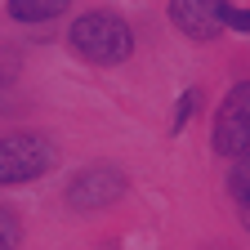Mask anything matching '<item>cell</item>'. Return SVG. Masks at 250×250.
Returning <instances> with one entry per match:
<instances>
[{"instance_id": "cell-4", "label": "cell", "mask_w": 250, "mask_h": 250, "mask_svg": "<svg viewBox=\"0 0 250 250\" xmlns=\"http://www.w3.org/2000/svg\"><path fill=\"white\" fill-rule=\"evenodd\" d=\"M121 192H125V179H121L116 170H107V166H94V170H85V174L72 179L67 201H72V210H103V206L116 201Z\"/></svg>"}, {"instance_id": "cell-3", "label": "cell", "mask_w": 250, "mask_h": 250, "mask_svg": "<svg viewBox=\"0 0 250 250\" xmlns=\"http://www.w3.org/2000/svg\"><path fill=\"white\" fill-rule=\"evenodd\" d=\"M54 166V147L36 134H9L0 139V183H27L41 179Z\"/></svg>"}, {"instance_id": "cell-7", "label": "cell", "mask_w": 250, "mask_h": 250, "mask_svg": "<svg viewBox=\"0 0 250 250\" xmlns=\"http://www.w3.org/2000/svg\"><path fill=\"white\" fill-rule=\"evenodd\" d=\"M0 250H18V219L0 206Z\"/></svg>"}, {"instance_id": "cell-9", "label": "cell", "mask_w": 250, "mask_h": 250, "mask_svg": "<svg viewBox=\"0 0 250 250\" xmlns=\"http://www.w3.org/2000/svg\"><path fill=\"white\" fill-rule=\"evenodd\" d=\"M224 27H232V31H250V9H224Z\"/></svg>"}, {"instance_id": "cell-10", "label": "cell", "mask_w": 250, "mask_h": 250, "mask_svg": "<svg viewBox=\"0 0 250 250\" xmlns=\"http://www.w3.org/2000/svg\"><path fill=\"white\" fill-rule=\"evenodd\" d=\"M192 103H197V94H183V107L174 112V130H183V121L192 116Z\"/></svg>"}, {"instance_id": "cell-6", "label": "cell", "mask_w": 250, "mask_h": 250, "mask_svg": "<svg viewBox=\"0 0 250 250\" xmlns=\"http://www.w3.org/2000/svg\"><path fill=\"white\" fill-rule=\"evenodd\" d=\"M67 9V0H9V14L18 22H49Z\"/></svg>"}, {"instance_id": "cell-1", "label": "cell", "mask_w": 250, "mask_h": 250, "mask_svg": "<svg viewBox=\"0 0 250 250\" xmlns=\"http://www.w3.org/2000/svg\"><path fill=\"white\" fill-rule=\"evenodd\" d=\"M72 49L89 62H121V58H130L134 36L116 14L99 9V14H85V18L72 22Z\"/></svg>"}, {"instance_id": "cell-5", "label": "cell", "mask_w": 250, "mask_h": 250, "mask_svg": "<svg viewBox=\"0 0 250 250\" xmlns=\"http://www.w3.org/2000/svg\"><path fill=\"white\" fill-rule=\"evenodd\" d=\"M224 9H228V0H170V18L192 41H210L224 27Z\"/></svg>"}, {"instance_id": "cell-8", "label": "cell", "mask_w": 250, "mask_h": 250, "mask_svg": "<svg viewBox=\"0 0 250 250\" xmlns=\"http://www.w3.org/2000/svg\"><path fill=\"white\" fill-rule=\"evenodd\" d=\"M232 192H237V197L250 192V152H241V161H237V170H232Z\"/></svg>"}, {"instance_id": "cell-12", "label": "cell", "mask_w": 250, "mask_h": 250, "mask_svg": "<svg viewBox=\"0 0 250 250\" xmlns=\"http://www.w3.org/2000/svg\"><path fill=\"white\" fill-rule=\"evenodd\" d=\"M0 81H5V67H0Z\"/></svg>"}, {"instance_id": "cell-11", "label": "cell", "mask_w": 250, "mask_h": 250, "mask_svg": "<svg viewBox=\"0 0 250 250\" xmlns=\"http://www.w3.org/2000/svg\"><path fill=\"white\" fill-rule=\"evenodd\" d=\"M241 224H246V228H250V192H246V197H241Z\"/></svg>"}, {"instance_id": "cell-2", "label": "cell", "mask_w": 250, "mask_h": 250, "mask_svg": "<svg viewBox=\"0 0 250 250\" xmlns=\"http://www.w3.org/2000/svg\"><path fill=\"white\" fill-rule=\"evenodd\" d=\"M214 152L219 156L250 152V81L232 85L228 99L219 103V116H214Z\"/></svg>"}]
</instances>
